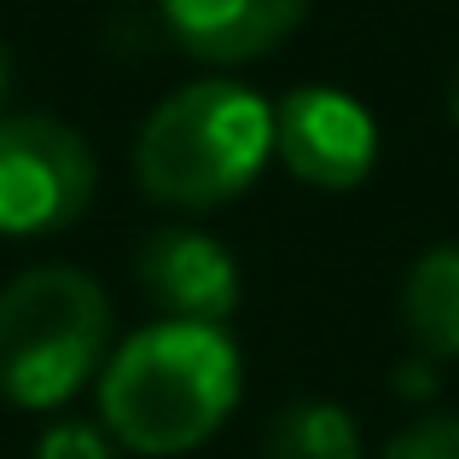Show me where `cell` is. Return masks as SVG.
Returning <instances> with one entry per match:
<instances>
[{"label":"cell","mask_w":459,"mask_h":459,"mask_svg":"<svg viewBox=\"0 0 459 459\" xmlns=\"http://www.w3.org/2000/svg\"><path fill=\"white\" fill-rule=\"evenodd\" d=\"M395 390H402V395H430V390H437V378H430V360L419 355V360H407V367H395Z\"/></svg>","instance_id":"obj_12"},{"label":"cell","mask_w":459,"mask_h":459,"mask_svg":"<svg viewBox=\"0 0 459 459\" xmlns=\"http://www.w3.org/2000/svg\"><path fill=\"white\" fill-rule=\"evenodd\" d=\"M111 343V297L82 268H30L0 291V395L58 407L100 372Z\"/></svg>","instance_id":"obj_3"},{"label":"cell","mask_w":459,"mask_h":459,"mask_svg":"<svg viewBox=\"0 0 459 459\" xmlns=\"http://www.w3.org/2000/svg\"><path fill=\"white\" fill-rule=\"evenodd\" d=\"M273 152L303 186L349 192L378 163V128L343 88H297L273 105Z\"/></svg>","instance_id":"obj_5"},{"label":"cell","mask_w":459,"mask_h":459,"mask_svg":"<svg viewBox=\"0 0 459 459\" xmlns=\"http://www.w3.org/2000/svg\"><path fill=\"white\" fill-rule=\"evenodd\" d=\"M6 88H12V58H6V47H0V105H6Z\"/></svg>","instance_id":"obj_13"},{"label":"cell","mask_w":459,"mask_h":459,"mask_svg":"<svg viewBox=\"0 0 459 459\" xmlns=\"http://www.w3.org/2000/svg\"><path fill=\"white\" fill-rule=\"evenodd\" d=\"M238 407V349L227 325L157 320L134 332L100 378V413L123 448L186 454Z\"/></svg>","instance_id":"obj_1"},{"label":"cell","mask_w":459,"mask_h":459,"mask_svg":"<svg viewBox=\"0 0 459 459\" xmlns=\"http://www.w3.org/2000/svg\"><path fill=\"white\" fill-rule=\"evenodd\" d=\"M402 325L425 360H459V245H430L407 268Z\"/></svg>","instance_id":"obj_8"},{"label":"cell","mask_w":459,"mask_h":459,"mask_svg":"<svg viewBox=\"0 0 459 459\" xmlns=\"http://www.w3.org/2000/svg\"><path fill=\"white\" fill-rule=\"evenodd\" d=\"M448 117H454V128H459V70H454V82H448Z\"/></svg>","instance_id":"obj_14"},{"label":"cell","mask_w":459,"mask_h":459,"mask_svg":"<svg viewBox=\"0 0 459 459\" xmlns=\"http://www.w3.org/2000/svg\"><path fill=\"white\" fill-rule=\"evenodd\" d=\"M157 12L192 58L250 65L308 18V0H157Z\"/></svg>","instance_id":"obj_7"},{"label":"cell","mask_w":459,"mask_h":459,"mask_svg":"<svg viewBox=\"0 0 459 459\" xmlns=\"http://www.w3.org/2000/svg\"><path fill=\"white\" fill-rule=\"evenodd\" d=\"M35 459H117V454H111V442H105L93 425L58 419V425L41 430V442H35Z\"/></svg>","instance_id":"obj_11"},{"label":"cell","mask_w":459,"mask_h":459,"mask_svg":"<svg viewBox=\"0 0 459 459\" xmlns=\"http://www.w3.org/2000/svg\"><path fill=\"white\" fill-rule=\"evenodd\" d=\"M93 146L58 117H0V233L41 238L93 204Z\"/></svg>","instance_id":"obj_4"},{"label":"cell","mask_w":459,"mask_h":459,"mask_svg":"<svg viewBox=\"0 0 459 459\" xmlns=\"http://www.w3.org/2000/svg\"><path fill=\"white\" fill-rule=\"evenodd\" d=\"M273 152V105L238 82H192L169 93L134 140V175L169 210H215L262 175Z\"/></svg>","instance_id":"obj_2"},{"label":"cell","mask_w":459,"mask_h":459,"mask_svg":"<svg viewBox=\"0 0 459 459\" xmlns=\"http://www.w3.org/2000/svg\"><path fill=\"white\" fill-rule=\"evenodd\" d=\"M140 291L163 308V320H192V325H227L238 308V268L221 238L198 227H163L140 245L134 256Z\"/></svg>","instance_id":"obj_6"},{"label":"cell","mask_w":459,"mask_h":459,"mask_svg":"<svg viewBox=\"0 0 459 459\" xmlns=\"http://www.w3.org/2000/svg\"><path fill=\"white\" fill-rule=\"evenodd\" d=\"M384 459H459V413L448 419H419L384 448Z\"/></svg>","instance_id":"obj_10"},{"label":"cell","mask_w":459,"mask_h":459,"mask_svg":"<svg viewBox=\"0 0 459 459\" xmlns=\"http://www.w3.org/2000/svg\"><path fill=\"white\" fill-rule=\"evenodd\" d=\"M262 459H360V437L355 419L337 402H285L268 419V437H262Z\"/></svg>","instance_id":"obj_9"}]
</instances>
